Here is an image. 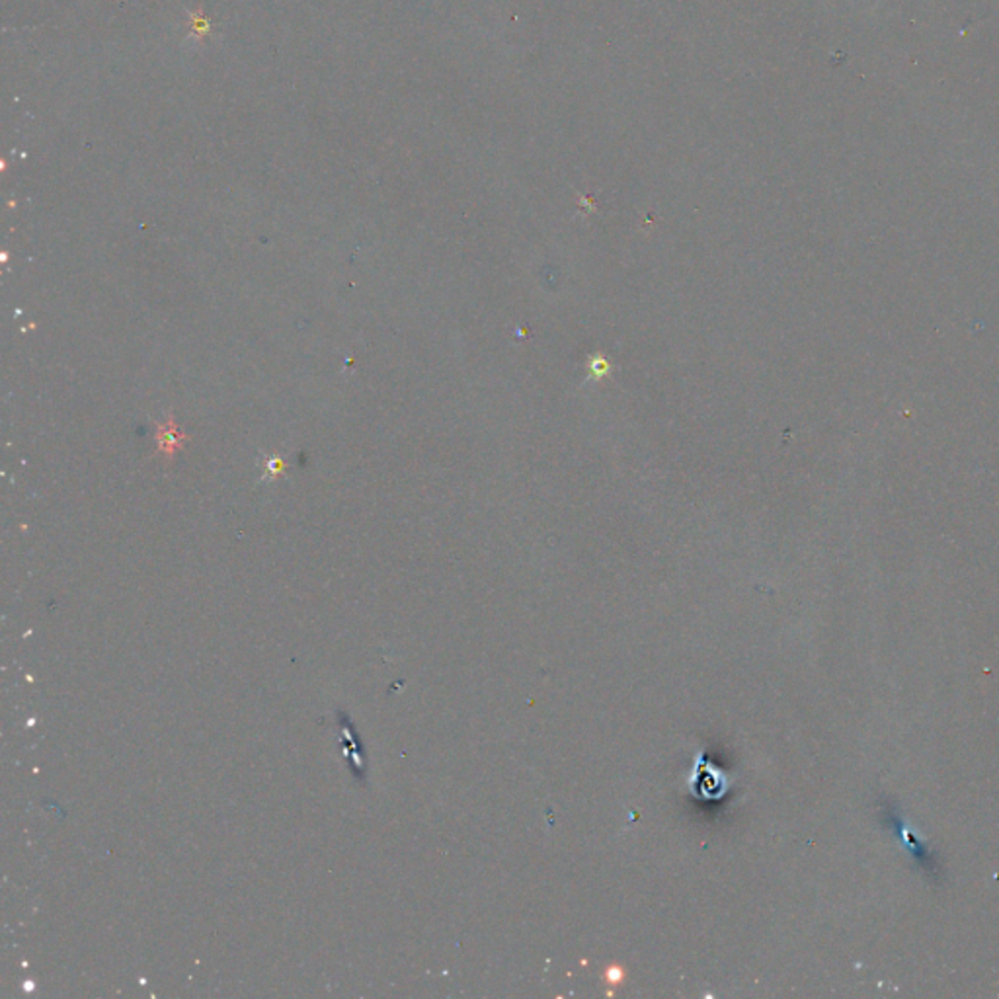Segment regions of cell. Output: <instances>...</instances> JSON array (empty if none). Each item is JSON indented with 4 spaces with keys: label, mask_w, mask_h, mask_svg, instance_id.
I'll return each mask as SVG.
<instances>
[{
    "label": "cell",
    "mask_w": 999,
    "mask_h": 999,
    "mask_svg": "<svg viewBox=\"0 0 999 999\" xmlns=\"http://www.w3.org/2000/svg\"><path fill=\"white\" fill-rule=\"evenodd\" d=\"M734 785V779L729 774H722L713 764H707L703 754L699 752L697 759L691 767V774L687 777V787L691 795L699 800H719L722 795L730 791Z\"/></svg>",
    "instance_id": "6da1fadb"
}]
</instances>
